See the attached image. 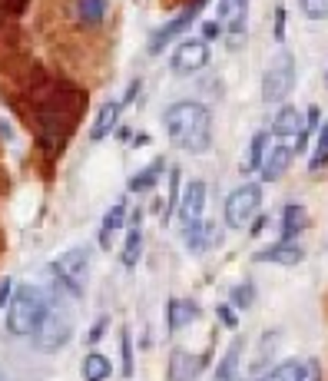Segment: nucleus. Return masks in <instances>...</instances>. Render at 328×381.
I'll list each match as a JSON object with an SVG mask.
<instances>
[{
    "label": "nucleus",
    "mask_w": 328,
    "mask_h": 381,
    "mask_svg": "<svg viewBox=\"0 0 328 381\" xmlns=\"http://www.w3.org/2000/svg\"><path fill=\"white\" fill-rule=\"evenodd\" d=\"M47 295L40 292V289H34V285H20L17 292H13V299L7 302V329H10V335H34L40 325V318L47 315Z\"/></svg>",
    "instance_id": "nucleus-2"
},
{
    "label": "nucleus",
    "mask_w": 328,
    "mask_h": 381,
    "mask_svg": "<svg viewBox=\"0 0 328 381\" xmlns=\"http://www.w3.org/2000/svg\"><path fill=\"white\" fill-rule=\"evenodd\" d=\"M325 166H328V123L322 127V133H318L315 152H312V159H308V169H312V173L325 169Z\"/></svg>",
    "instance_id": "nucleus-25"
},
{
    "label": "nucleus",
    "mask_w": 328,
    "mask_h": 381,
    "mask_svg": "<svg viewBox=\"0 0 328 381\" xmlns=\"http://www.w3.org/2000/svg\"><path fill=\"white\" fill-rule=\"evenodd\" d=\"M70 331H73V322H70V312L64 305L50 302L47 305V315L40 318L37 331H34V345L40 352H57L70 342Z\"/></svg>",
    "instance_id": "nucleus-3"
},
{
    "label": "nucleus",
    "mask_w": 328,
    "mask_h": 381,
    "mask_svg": "<svg viewBox=\"0 0 328 381\" xmlns=\"http://www.w3.org/2000/svg\"><path fill=\"white\" fill-rule=\"evenodd\" d=\"M239 355H242V342H232V348L226 352L222 365H219V371H215V381H232L236 378V371H239Z\"/></svg>",
    "instance_id": "nucleus-24"
},
{
    "label": "nucleus",
    "mask_w": 328,
    "mask_h": 381,
    "mask_svg": "<svg viewBox=\"0 0 328 381\" xmlns=\"http://www.w3.org/2000/svg\"><path fill=\"white\" fill-rule=\"evenodd\" d=\"M120 110H123V103H103L100 113H97V120H93L90 140H93V143L106 140V136H110V133L116 129V123H120Z\"/></svg>",
    "instance_id": "nucleus-14"
},
{
    "label": "nucleus",
    "mask_w": 328,
    "mask_h": 381,
    "mask_svg": "<svg viewBox=\"0 0 328 381\" xmlns=\"http://www.w3.org/2000/svg\"><path fill=\"white\" fill-rule=\"evenodd\" d=\"M219 30H222V24H219V20L202 24V40H215V37H219Z\"/></svg>",
    "instance_id": "nucleus-34"
},
{
    "label": "nucleus",
    "mask_w": 328,
    "mask_h": 381,
    "mask_svg": "<svg viewBox=\"0 0 328 381\" xmlns=\"http://www.w3.org/2000/svg\"><path fill=\"white\" fill-rule=\"evenodd\" d=\"M143 255V229H139V213H133L129 219V232H127V245H123V266H136Z\"/></svg>",
    "instance_id": "nucleus-18"
},
{
    "label": "nucleus",
    "mask_w": 328,
    "mask_h": 381,
    "mask_svg": "<svg viewBox=\"0 0 328 381\" xmlns=\"http://www.w3.org/2000/svg\"><path fill=\"white\" fill-rule=\"evenodd\" d=\"M53 275L60 279V285H66V289H73L76 295L83 292V282H87V272H90V252L80 245V249H70V252H64L57 262H53Z\"/></svg>",
    "instance_id": "nucleus-6"
},
{
    "label": "nucleus",
    "mask_w": 328,
    "mask_h": 381,
    "mask_svg": "<svg viewBox=\"0 0 328 381\" xmlns=\"http://www.w3.org/2000/svg\"><path fill=\"white\" fill-rule=\"evenodd\" d=\"M202 7H206V0H192L190 7L179 13V17H173L169 24L159 27V30L152 34V40H150V53H163V50H166V43H169V40H176L179 34H183V30H186V27H190L192 20H196V13H199Z\"/></svg>",
    "instance_id": "nucleus-9"
},
{
    "label": "nucleus",
    "mask_w": 328,
    "mask_h": 381,
    "mask_svg": "<svg viewBox=\"0 0 328 381\" xmlns=\"http://www.w3.org/2000/svg\"><path fill=\"white\" fill-rule=\"evenodd\" d=\"M10 292H13V282L3 279V282H0V308H7V302H10Z\"/></svg>",
    "instance_id": "nucleus-36"
},
{
    "label": "nucleus",
    "mask_w": 328,
    "mask_h": 381,
    "mask_svg": "<svg viewBox=\"0 0 328 381\" xmlns=\"http://www.w3.org/2000/svg\"><path fill=\"white\" fill-rule=\"evenodd\" d=\"M76 17H80V24H87V27L103 24V17H106V0H80V3H76Z\"/></svg>",
    "instance_id": "nucleus-22"
},
{
    "label": "nucleus",
    "mask_w": 328,
    "mask_h": 381,
    "mask_svg": "<svg viewBox=\"0 0 328 381\" xmlns=\"http://www.w3.org/2000/svg\"><path fill=\"white\" fill-rule=\"evenodd\" d=\"M292 87H295V57L289 50H282L262 76V100L282 103L292 93Z\"/></svg>",
    "instance_id": "nucleus-4"
},
{
    "label": "nucleus",
    "mask_w": 328,
    "mask_h": 381,
    "mask_svg": "<svg viewBox=\"0 0 328 381\" xmlns=\"http://www.w3.org/2000/svg\"><path fill=\"white\" fill-rule=\"evenodd\" d=\"M276 40H285V7L276 10Z\"/></svg>",
    "instance_id": "nucleus-35"
},
{
    "label": "nucleus",
    "mask_w": 328,
    "mask_h": 381,
    "mask_svg": "<svg viewBox=\"0 0 328 381\" xmlns=\"http://www.w3.org/2000/svg\"><path fill=\"white\" fill-rule=\"evenodd\" d=\"M120 358H123L120 375H123V378H129V375H133V338H129V329L120 331Z\"/></svg>",
    "instance_id": "nucleus-26"
},
{
    "label": "nucleus",
    "mask_w": 328,
    "mask_h": 381,
    "mask_svg": "<svg viewBox=\"0 0 328 381\" xmlns=\"http://www.w3.org/2000/svg\"><path fill=\"white\" fill-rule=\"evenodd\" d=\"M179 176H183V173L173 166V169H169V203H166V219L173 216V209L179 206Z\"/></svg>",
    "instance_id": "nucleus-30"
},
{
    "label": "nucleus",
    "mask_w": 328,
    "mask_h": 381,
    "mask_svg": "<svg viewBox=\"0 0 328 381\" xmlns=\"http://www.w3.org/2000/svg\"><path fill=\"white\" fill-rule=\"evenodd\" d=\"M206 64H209V43L206 40H183L176 50H173V60H169L173 73H179V76L196 73Z\"/></svg>",
    "instance_id": "nucleus-7"
},
{
    "label": "nucleus",
    "mask_w": 328,
    "mask_h": 381,
    "mask_svg": "<svg viewBox=\"0 0 328 381\" xmlns=\"http://www.w3.org/2000/svg\"><path fill=\"white\" fill-rule=\"evenodd\" d=\"M292 146L289 143H278V146H272V150L265 152V159H262V166H259V173H262V179L265 182H276V179H282V173L289 169V163H292Z\"/></svg>",
    "instance_id": "nucleus-13"
},
{
    "label": "nucleus",
    "mask_w": 328,
    "mask_h": 381,
    "mask_svg": "<svg viewBox=\"0 0 328 381\" xmlns=\"http://www.w3.org/2000/svg\"><path fill=\"white\" fill-rule=\"evenodd\" d=\"M272 133L282 136V140H299V133H302V116H299V110H295V106H282L276 116Z\"/></svg>",
    "instance_id": "nucleus-15"
},
{
    "label": "nucleus",
    "mask_w": 328,
    "mask_h": 381,
    "mask_svg": "<svg viewBox=\"0 0 328 381\" xmlns=\"http://www.w3.org/2000/svg\"><path fill=\"white\" fill-rule=\"evenodd\" d=\"M106 325H110V318L103 315V318H97V325H93V329H90V335H87V342L90 345H97L103 338V331H106Z\"/></svg>",
    "instance_id": "nucleus-33"
},
{
    "label": "nucleus",
    "mask_w": 328,
    "mask_h": 381,
    "mask_svg": "<svg viewBox=\"0 0 328 381\" xmlns=\"http://www.w3.org/2000/svg\"><path fill=\"white\" fill-rule=\"evenodd\" d=\"M123 219H127V203H116L106 216H103V226H100V245L103 249H113V239L116 232L123 229Z\"/></svg>",
    "instance_id": "nucleus-16"
},
{
    "label": "nucleus",
    "mask_w": 328,
    "mask_h": 381,
    "mask_svg": "<svg viewBox=\"0 0 328 381\" xmlns=\"http://www.w3.org/2000/svg\"><path fill=\"white\" fill-rule=\"evenodd\" d=\"M305 222H308L305 206L289 203V206H285V213H282V239H295V236L305 229Z\"/></svg>",
    "instance_id": "nucleus-19"
},
{
    "label": "nucleus",
    "mask_w": 328,
    "mask_h": 381,
    "mask_svg": "<svg viewBox=\"0 0 328 381\" xmlns=\"http://www.w3.org/2000/svg\"><path fill=\"white\" fill-rule=\"evenodd\" d=\"M196 318H199L196 302H190V299H173V302H169V331L186 329V325L196 322Z\"/></svg>",
    "instance_id": "nucleus-17"
},
{
    "label": "nucleus",
    "mask_w": 328,
    "mask_h": 381,
    "mask_svg": "<svg viewBox=\"0 0 328 381\" xmlns=\"http://www.w3.org/2000/svg\"><path fill=\"white\" fill-rule=\"evenodd\" d=\"M215 13H219V24H222L229 34H232V43H236V37H242V34H245L249 0H219Z\"/></svg>",
    "instance_id": "nucleus-11"
},
{
    "label": "nucleus",
    "mask_w": 328,
    "mask_h": 381,
    "mask_svg": "<svg viewBox=\"0 0 328 381\" xmlns=\"http://www.w3.org/2000/svg\"><path fill=\"white\" fill-rule=\"evenodd\" d=\"M163 123H166V133L169 140L176 143L179 150L199 156L213 146V116L209 110L196 100H183V103H173L166 106L163 113Z\"/></svg>",
    "instance_id": "nucleus-1"
},
{
    "label": "nucleus",
    "mask_w": 328,
    "mask_h": 381,
    "mask_svg": "<svg viewBox=\"0 0 328 381\" xmlns=\"http://www.w3.org/2000/svg\"><path fill=\"white\" fill-rule=\"evenodd\" d=\"M163 159H152L143 173H136V176L129 179V192H146V189H152L156 186V179H159V173H163Z\"/></svg>",
    "instance_id": "nucleus-23"
},
{
    "label": "nucleus",
    "mask_w": 328,
    "mask_h": 381,
    "mask_svg": "<svg viewBox=\"0 0 328 381\" xmlns=\"http://www.w3.org/2000/svg\"><path fill=\"white\" fill-rule=\"evenodd\" d=\"M262 229H265V216H262V219H255V229H252V236H259Z\"/></svg>",
    "instance_id": "nucleus-37"
},
{
    "label": "nucleus",
    "mask_w": 328,
    "mask_h": 381,
    "mask_svg": "<svg viewBox=\"0 0 328 381\" xmlns=\"http://www.w3.org/2000/svg\"><path fill=\"white\" fill-rule=\"evenodd\" d=\"M299 381H322V368H318L315 358H312V361H302V375H299Z\"/></svg>",
    "instance_id": "nucleus-32"
},
{
    "label": "nucleus",
    "mask_w": 328,
    "mask_h": 381,
    "mask_svg": "<svg viewBox=\"0 0 328 381\" xmlns=\"http://www.w3.org/2000/svg\"><path fill=\"white\" fill-rule=\"evenodd\" d=\"M202 209H206V182L196 179V182L186 186V192H183V199H179V206H176L183 232H190L192 226H199V222H202Z\"/></svg>",
    "instance_id": "nucleus-8"
},
{
    "label": "nucleus",
    "mask_w": 328,
    "mask_h": 381,
    "mask_svg": "<svg viewBox=\"0 0 328 381\" xmlns=\"http://www.w3.org/2000/svg\"><path fill=\"white\" fill-rule=\"evenodd\" d=\"M252 259L255 262H269V266H299L305 259V252L295 239H282V242H276V245L262 249V252H255Z\"/></svg>",
    "instance_id": "nucleus-10"
},
{
    "label": "nucleus",
    "mask_w": 328,
    "mask_h": 381,
    "mask_svg": "<svg viewBox=\"0 0 328 381\" xmlns=\"http://www.w3.org/2000/svg\"><path fill=\"white\" fill-rule=\"evenodd\" d=\"M0 381H3V378H0Z\"/></svg>",
    "instance_id": "nucleus-38"
},
{
    "label": "nucleus",
    "mask_w": 328,
    "mask_h": 381,
    "mask_svg": "<svg viewBox=\"0 0 328 381\" xmlns=\"http://www.w3.org/2000/svg\"><path fill=\"white\" fill-rule=\"evenodd\" d=\"M265 152H269V133L265 129H259L252 136V143H249V156H245V163H242V173H252V169H259L265 159Z\"/></svg>",
    "instance_id": "nucleus-20"
},
{
    "label": "nucleus",
    "mask_w": 328,
    "mask_h": 381,
    "mask_svg": "<svg viewBox=\"0 0 328 381\" xmlns=\"http://www.w3.org/2000/svg\"><path fill=\"white\" fill-rule=\"evenodd\" d=\"M299 375H302V361H282L265 381H299Z\"/></svg>",
    "instance_id": "nucleus-27"
},
{
    "label": "nucleus",
    "mask_w": 328,
    "mask_h": 381,
    "mask_svg": "<svg viewBox=\"0 0 328 381\" xmlns=\"http://www.w3.org/2000/svg\"><path fill=\"white\" fill-rule=\"evenodd\" d=\"M259 206H262V189L255 186V182H245L239 189L229 192L226 199V222L229 229H242L252 222V216L259 213Z\"/></svg>",
    "instance_id": "nucleus-5"
},
{
    "label": "nucleus",
    "mask_w": 328,
    "mask_h": 381,
    "mask_svg": "<svg viewBox=\"0 0 328 381\" xmlns=\"http://www.w3.org/2000/svg\"><path fill=\"white\" fill-rule=\"evenodd\" d=\"M213 352H202V355H190V352H173V361H169V381H192L206 368Z\"/></svg>",
    "instance_id": "nucleus-12"
},
{
    "label": "nucleus",
    "mask_w": 328,
    "mask_h": 381,
    "mask_svg": "<svg viewBox=\"0 0 328 381\" xmlns=\"http://www.w3.org/2000/svg\"><path fill=\"white\" fill-rule=\"evenodd\" d=\"M215 315H219V322L226 325V329H232L236 331V325H239V318H236V312H232V305H215Z\"/></svg>",
    "instance_id": "nucleus-31"
},
{
    "label": "nucleus",
    "mask_w": 328,
    "mask_h": 381,
    "mask_svg": "<svg viewBox=\"0 0 328 381\" xmlns=\"http://www.w3.org/2000/svg\"><path fill=\"white\" fill-rule=\"evenodd\" d=\"M110 358L100 355V352H90L87 358H83V378L87 381H106L110 378Z\"/></svg>",
    "instance_id": "nucleus-21"
},
{
    "label": "nucleus",
    "mask_w": 328,
    "mask_h": 381,
    "mask_svg": "<svg viewBox=\"0 0 328 381\" xmlns=\"http://www.w3.org/2000/svg\"><path fill=\"white\" fill-rule=\"evenodd\" d=\"M299 7L308 20H325L328 17V0H299Z\"/></svg>",
    "instance_id": "nucleus-28"
},
{
    "label": "nucleus",
    "mask_w": 328,
    "mask_h": 381,
    "mask_svg": "<svg viewBox=\"0 0 328 381\" xmlns=\"http://www.w3.org/2000/svg\"><path fill=\"white\" fill-rule=\"evenodd\" d=\"M232 302H236V308H249V305L255 302L252 282H242V285H236V289H232Z\"/></svg>",
    "instance_id": "nucleus-29"
}]
</instances>
